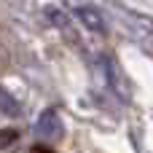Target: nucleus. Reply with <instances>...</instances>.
<instances>
[{
  "label": "nucleus",
  "mask_w": 153,
  "mask_h": 153,
  "mask_svg": "<svg viewBox=\"0 0 153 153\" xmlns=\"http://www.w3.org/2000/svg\"><path fill=\"white\" fill-rule=\"evenodd\" d=\"M35 132H38V137H43V140H48V143L59 140V137H62V121H59V116H56L54 110H46V113L40 116V121L35 124Z\"/></svg>",
  "instance_id": "obj_1"
},
{
  "label": "nucleus",
  "mask_w": 153,
  "mask_h": 153,
  "mask_svg": "<svg viewBox=\"0 0 153 153\" xmlns=\"http://www.w3.org/2000/svg\"><path fill=\"white\" fill-rule=\"evenodd\" d=\"M0 110L5 116H19V105L13 102V97H8L5 91H0Z\"/></svg>",
  "instance_id": "obj_2"
},
{
  "label": "nucleus",
  "mask_w": 153,
  "mask_h": 153,
  "mask_svg": "<svg viewBox=\"0 0 153 153\" xmlns=\"http://www.w3.org/2000/svg\"><path fill=\"white\" fill-rule=\"evenodd\" d=\"M91 13H94V11H89V8H83V11H78V16H81L83 22H89V27H94V30H102V22H100V19H94Z\"/></svg>",
  "instance_id": "obj_3"
},
{
  "label": "nucleus",
  "mask_w": 153,
  "mask_h": 153,
  "mask_svg": "<svg viewBox=\"0 0 153 153\" xmlns=\"http://www.w3.org/2000/svg\"><path fill=\"white\" fill-rule=\"evenodd\" d=\"M27 153H54L51 148H43V145H38V148H32V151H27Z\"/></svg>",
  "instance_id": "obj_4"
}]
</instances>
